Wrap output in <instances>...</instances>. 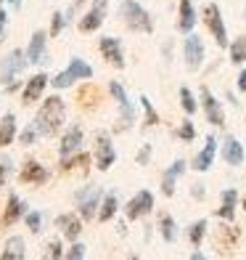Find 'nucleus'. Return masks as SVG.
Masks as SVG:
<instances>
[{
    "label": "nucleus",
    "instance_id": "8fccbe9b",
    "mask_svg": "<svg viewBox=\"0 0 246 260\" xmlns=\"http://www.w3.org/2000/svg\"><path fill=\"white\" fill-rule=\"evenodd\" d=\"M243 16H246V8H243Z\"/></svg>",
    "mask_w": 246,
    "mask_h": 260
},
{
    "label": "nucleus",
    "instance_id": "9d476101",
    "mask_svg": "<svg viewBox=\"0 0 246 260\" xmlns=\"http://www.w3.org/2000/svg\"><path fill=\"white\" fill-rule=\"evenodd\" d=\"M93 159H96V168L98 170H111L114 168V162H116V149L111 144V136L109 133H101L96 136V151H93Z\"/></svg>",
    "mask_w": 246,
    "mask_h": 260
},
{
    "label": "nucleus",
    "instance_id": "72a5a7b5",
    "mask_svg": "<svg viewBox=\"0 0 246 260\" xmlns=\"http://www.w3.org/2000/svg\"><path fill=\"white\" fill-rule=\"evenodd\" d=\"M77 82V77L69 72V69H61V72H58L56 77H51V85L56 88V90H64V88H72Z\"/></svg>",
    "mask_w": 246,
    "mask_h": 260
},
{
    "label": "nucleus",
    "instance_id": "2f4dec72",
    "mask_svg": "<svg viewBox=\"0 0 246 260\" xmlns=\"http://www.w3.org/2000/svg\"><path fill=\"white\" fill-rule=\"evenodd\" d=\"M228 56H230V64H246V35H238L228 45Z\"/></svg>",
    "mask_w": 246,
    "mask_h": 260
},
{
    "label": "nucleus",
    "instance_id": "393cba45",
    "mask_svg": "<svg viewBox=\"0 0 246 260\" xmlns=\"http://www.w3.org/2000/svg\"><path fill=\"white\" fill-rule=\"evenodd\" d=\"M27 257V242L21 236H8L3 244V252H0V260H24Z\"/></svg>",
    "mask_w": 246,
    "mask_h": 260
},
{
    "label": "nucleus",
    "instance_id": "6e6552de",
    "mask_svg": "<svg viewBox=\"0 0 246 260\" xmlns=\"http://www.w3.org/2000/svg\"><path fill=\"white\" fill-rule=\"evenodd\" d=\"M183 58H185V69H188V72H198V69L204 67L207 48H204V40L198 38L196 32L185 35V40H183Z\"/></svg>",
    "mask_w": 246,
    "mask_h": 260
},
{
    "label": "nucleus",
    "instance_id": "f3484780",
    "mask_svg": "<svg viewBox=\"0 0 246 260\" xmlns=\"http://www.w3.org/2000/svg\"><path fill=\"white\" fill-rule=\"evenodd\" d=\"M48 38L51 35L48 32H43V29H37L29 38V45H27V58H29V64H45L48 61Z\"/></svg>",
    "mask_w": 246,
    "mask_h": 260
},
{
    "label": "nucleus",
    "instance_id": "20e7f679",
    "mask_svg": "<svg viewBox=\"0 0 246 260\" xmlns=\"http://www.w3.org/2000/svg\"><path fill=\"white\" fill-rule=\"evenodd\" d=\"M109 93L114 96L116 106H119V130L133 127V125L138 122V106H135V101H130L127 90H125L116 80H111V82H109Z\"/></svg>",
    "mask_w": 246,
    "mask_h": 260
},
{
    "label": "nucleus",
    "instance_id": "1a4fd4ad",
    "mask_svg": "<svg viewBox=\"0 0 246 260\" xmlns=\"http://www.w3.org/2000/svg\"><path fill=\"white\" fill-rule=\"evenodd\" d=\"M198 104H201L204 117H207V122H209V125H215V127H225V109H222L220 99H217V96H215V93L209 90L207 85L198 88Z\"/></svg>",
    "mask_w": 246,
    "mask_h": 260
},
{
    "label": "nucleus",
    "instance_id": "c03bdc74",
    "mask_svg": "<svg viewBox=\"0 0 246 260\" xmlns=\"http://www.w3.org/2000/svg\"><path fill=\"white\" fill-rule=\"evenodd\" d=\"M204 194H207V191H204V183H193V186H191V197H193V199H204Z\"/></svg>",
    "mask_w": 246,
    "mask_h": 260
},
{
    "label": "nucleus",
    "instance_id": "9b49d317",
    "mask_svg": "<svg viewBox=\"0 0 246 260\" xmlns=\"http://www.w3.org/2000/svg\"><path fill=\"white\" fill-rule=\"evenodd\" d=\"M106 14H109V0H93V6L88 14H82V19L77 21L79 32H96L101 29V24L106 21Z\"/></svg>",
    "mask_w": 246,
    "mask_h": 260
},
{
    "label": "nucleus",
    "instance_id": "6ab92c4d",
    "mask_svg": "<svg viewBox=\"0 0 246 260\" xmlns=\"http://www.w3.org/2000/svg\"><path fill=\"white\" fill-rule=\"evenodd\" d=\"M188 170V162L185 159H175L167 170H164L161 175V194L164 197H175V191H178V181L183 178V173Z\"/></svg>",
    "mask_w": 246,
    "mask_h": 260
},
{
    "label": "nucleus",
    "instance_id": "423d86ee",
    "mask_svg": "<svg viewBox=\"0 0 246 260\" xmlns=\"http://www.w3.org/2000/svg\"><path fill=\"white\" fill-rule=\"evenodd\" d=\"M154 205H156V197L154 191H148V188H140V191H135L130 199H127V205L122 207L125 210V218L127 220H140L154 212Z\"/></svg>",
    "mask_w": 246,
    "mask_h": 260
},
{
    "label": "nucleus",
    "instance_id": "412c9836",
    "mask_svg": "<svg viewBox=\"0 0 246 260\" xmlns=\"http://www.w3.org/2000/svg\"><path fill=\"white\" fill-rule=\"evenodd\" d=\"M27 202H24V199H21L19 194H14V191H11L8 194V199H6V210H3V223H6V226H14V223H19L21 218H24L27 215Z\"/></svg>",
    "mask_w": 246,
    "mask_h": 260
},
{
    "label": "nucleus",
    "instance_id": "0eeeda50",
    "mask_svg": "<svg viewBox=\"0 0 246 260\" xmlns=\"http://www.w3.org/2000/svg\"><path fill=\"white\" fill-rule=\"evenodd\" d=\"M204 24H207L209 32H212L217 48H228V45H230L228 27H225V19H222V11H220L217 3H207V8H204Z\"/></svg>",
    "mask_w": 246,
    "mask_h": 260
},
{
    "label": "nucleus",
    "instance_id": "f257e3e1",
    "mask_svg": "<svg viewBox=\"0 0 246 260\" xmlns=\"http://www.w3.org/2000/svg\"><path fill=\"white\" fill-rule=\"evenodd\" d=\"M66 122V106L61 96H48L43 99V106L34 114V127L43 138H53L61 133V127Z\"/></svg>",
    "mask_w": 246,
    "mask_h": 260
},
{
    "label": "nucleus",
    "instance_id": "2eb2a0df",
    "mask_svg": "<svg viewBox=\"0 0 246 260\" xmlns=\"http://www.w3.org/2000/svg\"><path fill=\"white\" fill-rule=\"evenodd\" d=\"M48 85H51V77L45 75V72L32 75V77L24 82V88H21V104H34V101H40Z\"/></svg>",
    "mask_w": 246,
    "mask_h": 260
},
{
    "label": "nucleus",
    "instance_id": "37998d69",
    "mask_svg": "<svg viewBox=\"0 0 246 260\" xmlns=\"http://www.w3.org/2000/svg\"><path fill=\"white\" fill-rule=\"evenodd\" d=\"M6 27H8V11L3 8V0H0V40L6 35Z\"/></svg>",
    "mask_w": 246,
    "mask_h": 260
},
{
    "label": "nucleus",
    "instance_id": "c9c22d12",
    "mask_svg": "<svg viewBox=\"0 0 246 260\" xmlns=\"http://www.w3.org/2000/svg\"><path fill=\"white\" fill-rule=\"evenodd\" d=\"M64 29H66V16H64V11H53L48 35H51V38H58V35H61Z\"/></svg>",
    "mask_w": 246,
    "mask_h": 260
},
{
    "label": "nucleus",
    "instance_id": "49530a36",
    "mask_svg": "<svg viewBox=\"0 0 246 260\" xmlns=\"http://www.w3.org/2000/svg\"><path fill=\"white\" fill-rule=\"evenodd\" d=\"M3 3H8L14 11H21V0H3Z\"/></svg>",
    "mask_w": 246,
    "mask_h": 260
},
{
    "label": "nucleus",
    "instance_id": "ea45409f",
    "mask_svg": "<svg viewBox=\"0 0 246 260\" xmlns=\"http://www.w3.org/2000/svg\"><path fill=\"white\" fill-rule=\"evenodd\" d=\"M45 255H48L51 260H61V257L66 255V250H64L61 239H53V242H48V247H45Z\"/></svg>",
    "mask_w": 246,
    "mask_h": 260
},
{
    "label": "nucleus",
    "instance_id": "c756f323",
    "mask_svg": "<svg viewBox=\"0 0 246 260\" xmlns=\"http://www.w3.org/2000/svg\"><path fill=\"white\" fill-rule=\"evenodd\" d=\"M178 99H180V106H183V112L188 114V117H193L198 109H201V104L196 101V96H193V90L188 88V85H183L180 90H178Z\"/></svg>",
    "mask_w": 246,
    "mask_h": 260
},
{
    "label": "nucleus",
    "instance_id": "09e8293b",
    "mask_svg": "<svg viewBox=\"0 0 246 260\" xmlns=\"http://www.w3.org/2000/svg\"><path fill=\"white\" fill-rule=\"evenodd\" d=\"M241 207H243V212H246V197H243V202H241Z\"/></svg>",
    "mask_w": 246,
    "mask_h": 260
},
{
    "label": "nucleus",
    "instance_id": "58836bf2",
    "mask_svg": "<svg viewBox=\"0 0 246 260\" xmlns=\"http://www.w3.org/2000/svg\"><path fill=\"white\" fill-rule=\"evenodd\" d=\"M24 223H27V229H29L32 234H40V231H43V212L29 210L27 215H24Z\"/></svg>",
    "mask_w": 246,
    "mask_h": 260
},
{
    "label": "nucleus",
    "instance_id": "7ed1b4c3",
    "mask_svg": "<svg viewBox=\"0 0 246 260\" xmlns=\"http://www.w3.org/2000/svg\"><path fill=\"white\" fill-rule=\"evenodd\" d=\"M101 199H103V191L96 183H88L85 188H77V191H74V202H77V212L82 215V220L98 218Z\"/></svg>",
    "mask_w": 246,
    "mask_h": 260
},
{
    "label": "nucleus",
    "instance_id": "a19ab883",
    "mask_svg": "<svg viewBox=\"0 0 246 260\" xmlns=\"http://www.w3.org/2000/svg\"><path fill=\"white\" fill-rule=\"evenodd\" d=\"M64 257H66V260H82V257H88V247L82 244V242H72V247L66 250Z\"/></svg>",
    "mask_w": 246,
    "mask_h": 260
},
{
    "label": "nucleus",
    "instance_id": "4c0bfd02",
    "mask_svg": "<svg viewBox=\"0 0 246 260\" xmlns=\"http://www.w3.org/2000/svg\"><path fill=\"white\" fill-rule=\"evenodd\" d=\"M11 175H14V159L8 154H0V186H6Z\"/></svg>",
    "mask_w": 246,
    "mask_h": 260
},
{
    "label": "nucleus",
    "instance_id": "b1692460",
    "mask_svg": "<svg viewBox=\"0 0 246 260\" xmlns=\"http://www.w3.org/2000/svg\"><path fill=\"white\" fill-rule=\"evenodd\" d=\"M19 138V125H16V114L14 112H6L0 117V149L11 146L14 141Z\"/></svg>",
    "mask_w": 246,
    "mask_h": 260
},
{
    "label": "nucleus",
    "instance_id": "bb28decb",
    "mask_svg": "<svg viewBox=\"0 0 246 260\" xmlns=\"http://www.w3.org/2000/svg\"><path fill=\"white\" fill-rule=\"evenodd\" d=\"M88 165H90V154L88 151H77L72 157H61V173H72V170H85L88 173Z\"/></svg>",
    "mask_w": 246,
    "mask_h": 260
},
{
    "label": "nucleus",
    "instance_id": "5701e85b",
    "mask_svg": "<svg viewBox=\"0 0 246 260\" xmlns=\"http://www.w3.org/2000/svg\"><path fill=\"white\" fill-rule=\"evenodd\" d=\"M48 170L43 168L40 162H34V159H29V162H24L21 165V173H19V178H21V183H29V186H43L45 181H48Z\"/></svg>",
    "mask_w": 246,
    "mask_h": 260
},
{
    "label": "nucleus",
    "instance_id": "cd10ccee",
    "mask_svg": "<svg viewBox=\"0 0 246 260\" xmlns=\"http://www.w3.org/2000/svg\"><path fill=\"white\" fill-rule=\"evenodd\" d=\"M159 234L167 244H172L175 239H178V223H175V218L170 215V212H161L159 215Z\"/></svg>",
    "mask_w": 246,
    "mask_h": 260
},
{
    "label": "nucleus",
    "instance_id": "dca6fc26",
    "mask_svg": "<svg viewBox=\"0 0 246 260\" xmlns=\"http://www.w3.org/2000/svg\"><path fill=\"white\" fill-rule=\"evenodd\" d=\"M82 144H85V133H82L79 125H72L64 130L61 144H58V157H72L77 151H82Z\"/></svg>",
    "mask_w": 246,
    "mask_h": 260
},
{
    "label": "nucleus",
    "instance_id": "473e14b6",
    "mask_svg": "<svg viewBox=\"0 0 246 260\" xmlns=\"http://www.w3.org/2000/svg\"><path fill=\"white\" fill-rule=\"evenodd\" d=\"M175 136H178V138L183 141V144H191V141H196V125H193L191 117H188V120H183V122L178 125Z\"/></svg>",
    "mask_w": 246,
    "mask_h": 260
},
{
    "label": "nucleus",
    "instance_id": "a18cd8bd",
    "mask_svg": "<svg viewBox=\"0 0 246 260\" xmlns=\"http://www.w3.org/2000/svg\"><path fill=\"white\" fill-rule=\"evenodd\" d=\"M236 85H238V90L241 93H246V67L238 72V80H236Z\"/></svg>",
    "mask_w": 246,
    "mask_h": 260
},
{
    "label": "nucleus",
    "instance_id": "a878e982",
    "mask_svg": "<svg viewBox=\"0 0 246 260\" xmlns=\"http://www.w3.org/2000/svg\"><path fill=\"white\" fill-rule=\"evenodd\" d=\"M119 212V197H116V191H106L101 199V210H98V220L101 223H109L114 220V215Z\"/></svg>",
    "mask_w": 246,
    "mask_h": 260
},
{
    "label": "nucleus",
    "instance_id": "79ce46f5",
    "mask_svg": "<svg viewBox=\"0 0 246 260\" xmlns=\"http://www.w3.org/2000/svg\"><path fill=\"white\" fill-rule=\"evenodd\" d=\"M151 154H154V146H151V144H143V146H140V151H138V157H135V162L140 165V168H143V165L151 162Z\"/></svg>",
    "mask_w": 246,
    "mask_h": 260
},
{
    "label": "nucleus",
    "instance_id": "7c9ffc66",
    "mask_svg": "<svg viewBox=\"0 0 246 260\" xmlns=\"http://www.w3.org/2000/svg\"><path fill=\"white\" fill-rule=\"evenodd\" d=\"M207 231H209V223L201 218V220H193L188 229H185V234H188V242L193 244V247H201V242H204V236H207Z\"/></svg>",
    "mask_w": 246,
    "mask_h": 260
},
{
    "label": "nucleus",
    "instance_id": "e433bc0d",
    "mask_svg": "<svg viewBox=\"0 0 246 260\" xmlns=\"http://www.w3.org/2000/svg\"><path fill=\"white\" fill-rule=\"evenodd\" d=\"M37 138H40V133H37V127H34V122L24 125V127H21V133H19L21 146H32V144H37Z\"/></svg>",
    "mask_w": 246,
    "mask_h": 260
},
{
    "label": "nucleus",
    "instance_id": "f704fd0d",
    "mask_svg": "<svg viewBox=\"0 0 246 260\" xmlns=\"http://www.w3.org/2000/svg\"><path fill=\"white\" fill-rule=\"evenodd\" d=\"M138 101H140V106H143V112H146V127H154V125H159V112L154 109V104H151V99H148V96H140Z\"/></svg>",
    "mask_w": 246,
    "mask_h": 260
},
{
    "label": "nucleus",
    "instance_id": "c85d7f7f",
    "mask_svg": "<svg viewBox=\"0 0 246 260\" xmlns=\"http://www.w3.org/2000/svg\"><path fill=\"white\" fill-rule=\"evenodd\" d=\"M69 72H72L77 80H93V75H96V72H93V67L85 61V58H79V56H72V58H69Z\"/></svg>",
    "mask_w": 246,
    "mask_h": 260
},
{
    "label": "nucleus",
    "instance_id": "aec40b11",
    "mask_svg": "<svg viewBox=\"0 0 246 260\" xmlns=\"http://www.w3.org/2000/svg\"><path fill=\"white\" fill-rule=\"evenodd\" d=\"M236 210H238V188H225L220 194V207H217V218L233 223L236 220Z\"/></svg>",
    "mask_w": 246,
    "mask_h": 260
},
{
    "label": "nucleus",
    "instance_id": "a211bd4d",
    "mask_svg": "<svg viewBox=\"0 0 246 260\" xmlns=\"http://www.w3.org/2000/svg\"><path fill=\"white\" fill-rule=\"evenodd\" d=\"M217 144H220V141H217L215 136H207L201 151H198V154L191 159V170H196V173H207L209 168H212V165H215V157H217Z\"/></svg>",
    "mask_w": 246,
    "mask_h": 260
},
{
    "label": "nucleus",
    "instance_id": "4be33fe9",
    "mask_svg": "<svg viewBox=\"0 0 246 260\" xmlns=\"http://www.w3.org/2000/svg\"><path fill=\"white\" fill-rule=\"evenodd\" d=\"M196 21H198L196 6L191 3V0H180V8H178V32L180 35H191L196 29Z\"/></svg>",
    "mask_w": 246,
    "mask_h": 260
},
{
    "label": "nucleus",
    "instance_id": "f8f14e48",
    "mask_svg": "<svg viewBox=\"0 0 246 260\" xmlns=\"http://www.w3.org/2000/svg\"><path fill=\"white\" fill-rule=\"evenodd\" d=\"M98 48H101V56L106 58V64H111L114 69H125L127 67V58H125V48H122V40L119 38H106L98 40Z\"/></svg>",
    "mask_w": 246,
    "mask_h": 260
},
{
    "label": "nucleus",
    "instance_id": "4468645a",
    "mask_svg": "<svg viewBox=\"0 0 246 260\" xmlns=\"http://www.w3.org/2000/svg\"><path fill=\"white\" fill-rule=\"evenodd\" d=\"M56 229L61 231V236L66 242H79L82 215H79V212H61V215L56 218Z\"/></svg>",
    "mask_w": 246,
    "mask_h": 260
},
{
    "label": "nucleus",
    "instance_id": "ddd939ff",
    "mask_svg": "<svg viewBox=\"0 0 246 260\" xmlns=\"http://www.w3.org/2000/svg\"><path fill=\"white\" fill-rule=\"evenodd\" d=\"M220 157L225 159V165H230V168H241L246 162V149L236 136H225V141L220 144Z\"/></svg>",
    "mask_w": 246,
    "mask_h": 260
},
{
    "label": "nucleus",
    "instance_id": "39448f33",
    "mask_svg": "<svg viewBox=\"0 0 246 260\" xmlns=\"http://www.w3.org/2000/svg\"><path fill=\"white\" fill-rule=\"evenodd\" d=\"M29 64V58H27V51H21V48H14V51H8L3 58H0V85H11L21 72L27 69Z\"/></svg>",
    "mask_w": 246,
    "mask_h": 260
},
{
    "label": "nucleus",
    "instance_id": "de8ad7c7",
    "mask_svg": "<svg viewBox=\"0 0 246 260\" xmlns=\"http://www.w3.org/2000/svg\"><path fill=\"white\" fill-rule=\"evenodd\" d=\"M191 260H204V252H198V250H193V252H191Z\"/></svg>",
    "mask_w": 246,
    "mask_h": 260
},
{
    "label": "nucleus",
    "instance_id": "f03ea898",
    "mask_svg": "<svg viewBox=\"0 0 246 260\" xmlns=\"http://www.w3.org/2000/svg\"><path fill=\"white\" fill-rule=\"evenodd\" d=\"M119 16H122L125 27L130 32H140V35L154 32V19H151V14L138 3V0H122L119 3Z\"/></svg>",
    "mask_w": 246,
    "mask_h": 260
}]
</instances>
